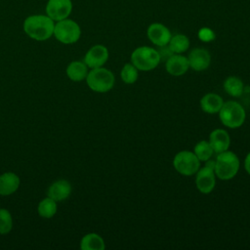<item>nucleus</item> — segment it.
<instances>
[{
  "instance_id": "obj_17",
  "label": "nucleus",
  "mask_w": 250,
  "mask_h": 250,
  "mask_svg": "<svg viewBox=\"0 0 250 250\" xmlns=\"http://www.w3.org/2000/svg\"><path fill=\"white\" fill-rule=\"evenodd\" d=\"M224 104V101L221 96L215 93L205 94L200 100L201 109L209 114L218 113Z\"/></svg>"
},
{
  "instance_id": "obj_26",
  "label": "nucleus",
  "mask_w": 250,
  "mask_h": 250,
  "mask_svg": "<svg viewBox=\"0 0 250 250\" xmlns=\"http://www.w3.org/2000/svg\"><path fill=\"white\" fill-rule=\"evenodd\" d=\"M198 37H199L200 40H202L204 42H210V41L215 39V33L210 28L203 27L199 30Z\"/></svg>"
},
{
  "instance_id": "obj_2",
  "label": "nucleus",
  "mask_w": 250,
  "mask_h": 250,
  "mask_svg": "<svg viewBox=\"0 0 250 250\" xmlns=\"http://www.w3.org/2000/svg\"><path fill=\"white\" fill-rule=\"evenodd\" d=\"M239 165L238 156L229 149L225 150L218 153V156L216 157L214 167L215 174L221 180H230L237 174Z\"/></svg>"
},
{
  "instance_id": "obj_9",
  "label": "nucleus",
  "mask_w": 250,
  "mask_h": 250,
  "mask_svg": "<svg viewBox=\"0 0 250 250\" xmlns=\"http://www.w3.org/2000/svg\"><path fill=\"white\" fill-rule=\"evenodd\" d=\"M46 15L55 22L67 19L72 12L71 0H48L46 4Z\"/></svg>"
},
{
  "instance_id": "obj_10",
  "label": "nucleus",
  "mask_w": 250,
  "mask_h": 250,
  "mask_svg": "<svg viewBox=\"0 0 250 250\" xmlns=\"http://www.w3.org/2000/svg\"><path fill=\"white\" fill-rule=\"evenodd\" d=\"M108 60V50L105 46L98 44L91 47L85 54L83 62L89 68L102 67Z\"/></svg>"
},
{
  "instance_id": "obj_20",
  "label": "nucleus",
  "mask_w": 250,
  "mask_h": 250,
  "mask_svg": "<svg viewBox=\"0 0 250 250\" xmlns=\"http://www.w3.org/2000/svg\"><path fill=\"white\" fill-rule=\"evenodd\" d=\"M167 46L173 54H182L188 49L189 40L184 34H176L174 36H171V39Z\"/></svg>"
},
{
  "instance_id": "obj_22",
  "label": "nucleus",
  "mask_w": 250,
  "mask_h": 250,
  "mask_svg": "<svg viewBox=\"0 0 250 250\" xmlns=\"http://www.w3.org/2000/svg\"><path fill=\"white\" fill-rule=\"evenodd\" d=\"M57 201H55L54 199H52L51 197H46L44 199H42L37 207V211L38 214L45 219H50L53 216H55V214L57 213Z\"/></svg>"
},
{
  "instance_id": "obj_4",
  "label": "nucleus",
  "mask_w": 250,
  "mask_h": 250,
  "mask_svg": "<svg viewBox=\"0 0 250 250\" xmlns=\"http://www.w3.org/2000/svg\"><path fill=\"white\" fill-rule=\"evenodd\" d=\"M219 113V117L223 125L230 129L240 127L246 117V112L243 106L234 101L224 102Z\"/></svg>"
},
{
  "instance_id": "obj_11",
  "label": "nucleus",
  "mask_w": 250,
  "mask_h": 250,
  "mask_svg": "<svg viewBox=\"0 0 250 250\" xmlns=\"http://www.w3.org/2000/svg\"><path fill=\"white\" fill-rule=\"evenodd\" d=\"M147 37L154 45L158 47H163L168 45L170 39H171V32L162 23L154 22L151 23L147 28Z\"/></svg>"
},
{
  "instance_id": "obj_5",
  "label": "nucleus",
  "mask_w": 250,
  "mask_h": 250,
  "mask_svg": "<svg viewBox=\"0 0 250 250\" xmlns=\"http://www.w3.org/2000/svg\"><path fill=\"white\" fill-rule=\"evenodd\" d=\"M159 52L147 46L135 49L131 55V62L142 71H149L155 68L160 62Z\"/></svg>"
},
{
  "instance_id": "obj_13",
  "label": "nucleus",
  "mask_w": 250,
  "mask_h": 250,
  "mask_svg": "<svg viewBox=\"0 0 250 250\" xmlns=\"http://www.w3.org/2000/svg\"><path fill=\"white\" fill-rule=\"evenodd\" d=\"M165 68L169 74L173 76H181L189 68L188 60L187 57L180 54H173L166 60Z\"/></svg>"
},
{
  "instance_id": "obj_23",
  "label": "nucleus",
  "mask_w": 250,
  "mask_h": 250,
  "mask_svg": "<svg viewBox=\"0 0 250 250\" xmlns=\"http://www.w3.org/2000/svg\"><path fill=\"white\" fill-rule=\"evenodd\" d=\"M193 152L200 161H207L212 157L214 150L209 142L203 140L195 145Z\"/></svg>"
},
{
  "instance_id": "obj_18",
  "label": "nucleus",
  "mask_w": 250,
  "mask_h": 250,
  "mask_svg": "<svg viewBox=\"0 0 250 250\" xmlns=\"http://www.w3.org/2000/svg\"><path fill=\"white\" fill-rule=\"evenodd\" d=\"M66 75L67 77L74 82H80L86 79L88 74V66L84 62L73 61L66 67Z\"/></svg>"
},
{
  "instance_id": "obj_19",
  "label": "nucleus",
  "mask_w": 250,
  "mask_h": 250,
  "mask_svg": "<svg viewBox=\"0 0 250 250\" xmlns=\"http://www.w3.org/2000/svg\"><path fill=\"white\" fill-rule=\"evenodd\" d=\"M80 248L82 250H104L105 244L101 235L95 232H90L82 237Z\"/></svg>"
},
{
  "instance_id": "obj_12",
  "label": "nucleus",
  "mask_w": 250,
  "mask_h": 250,
  "mask_svg": "<svg viewBox=\"0 0 250 250\" xmlns=\"http://www.w3.org/2000/svg\"><path fill=\"white\" fill-rule=\"evenodd\" d=\"M189 67L195 71L206 69L211 62L210 53L203 48H194L188 56Z\"/></svg>"
},
{
  "instance_id": "obj_7",
  "label": "nucleus",
  "mask_w": 250,
  "mask_h": 250,
  "mask_svg": "<svg viewBox=\"0 0 250 250\" xmlns=\"http://www.w3.org/2000/svg\"><path fill=\"white\" fill-rule=\"evenodd\" d=\"M175 170L184 176H192L200 168V160L189 150H182L178 152L173 159Z\"/></svg>"
},
{
  "instance_id": "obj_8",
  "label": "nucleus",
  "mask_w": 250,
  "mask_h": 250,
  "mask_svg": "<svg viewBox=\"0 0 250 250\" xmlns=\"http://www.w3.org/2000/svg\"><path fill=\"white\" fill-rule=\"evenodd\" d=\"M215 160H207L206 164L195 173V185L197 189L204 194L210 193L216 185Z\"/></svg>"
},
{
  "instance_id": "obj_3",
  "label": "nucleus",
  "mask_w": 250,
  "mask_h": 250,
  "mask_svg": "<svg viewBox=\"0 0 250 250\" xmlns=\"http://www.w3.org/2000/svg\"><path fill=\"white\" fill-rule=\"evenodd\" d=\"M88 87L97 93H106L110 91L115 82L113 73L104 67L92 68L86 77Z\"/></svg>"
},
{
  "instance_id": "obj_27",
  "label": "nucleus",
  "mask_w": 250,
  "mask_h": 250,
  "mask_svg": "<svg viewBox=\"0 0 250 250\" xmlns=\"http://www.w3.org/2000/svg\"><path fill=\"white\" fill-rule=\"evenodd\" d=\"M244 168H245L246 172L250 175V152H248V154L246 155V157L244 159Z\"/></svg>"
},
{
  "instance_id": "obj_1",
  "label": "nucleus",
  "mask_w": 250,
  "mask_h": 250,
  "mask_svg": "<svg viewBox=\"0 0 250 250\" xmlns=\"http://www.w3.org/2000/svg\"><path fill=\"white\" fill-rule=\"evenodd\" d=\"M23 31L36 41H45L53 36L55 21L47 15H31L23 21Z\"/></svg>"
},
{
  "instance_id": "obj_24",
  "label": "nucleus",
  "mask_w": 250,
  "mask_h": 250,
  "mask_svg": "<svg viewBox=\"0 0 250 250\" xmlns=\"http://www.w3.org/2000/svg\"><path fill=\"white\" fill-rule=\"evenodd\" d=\"M121 79L126 84H133L137 81L139 76V69L131 62L125 63L120 72Z\"/></svg>"
},
{
  "instance_id": "obj_15",
  "label": "nucleus",
  "mask_w": 250,
  "mask_h": 250,
  "mask_svg": "<svg viewBox=\"0 0 250 250\" xmlns=\"http://www.w3.org/2000/svg\"><path fill=\"white\" fill-rule=\"evenodd\" d=\"M21 180L13 172H5L0 175V195L7 196L16 192L20 187Z\"/></svg>"
},
{
  "instance_id": "obj_25",
  "label": "nucleus",
  "mask_w": 250,
  "mask_h": 250,
  "mask_svg": "<svg viewBox=\"0 0 250 250\" xmlns=\"http://www.w3.org/2000/svg\"><path fill=\"white\" fill-rule=\"evenodd\" d=\"M13 228V219L11 213L5 209L0 208V234H7Z\"/></svg>"
},
{
  "instance_id": "obj_21",
  "label": "nucleus",
  "mask_w": 250,
  "mask_h": 250,
  "mask_svg": "<svg viewBox=\"0 0 250 250\" xmlns=\"http://www.w3.org/2000/svg\"><path fill=\"white\" fill-rule=\"evenodd\" d=\"M225 91L232 97H239L243 93V82L237 76H229L224 81Z\"/></svg>"
},
{
  "instance_id": "obj_16",
  "label": "nucleus",
  "mask_w": 250,
  "mask_h": 250,
  "mask_svg": "<svg viewBox=\"0 0 250 250\" xmlns=\"http://www.w3.org/2000/svg\"><path fill=\"white\" fill-rule=\"evenodd\" d=\"M71 193V186L66 180H59L53 183L48 189V196L55 201H62Z\"/></svg>"
},
{
  "instance_id": "obj_14",
  "label": "nucleus",
  "mask_w": 250,
  "mask_h": 250,
  "mask_svg": "<svg viewBox=\"0 0 250 250\" xmlns=\"http://www.w3.org/2000/svg\"><path fill=\"white\" fill-rule=\"evenodd\" d=\"M209 144L216 153L228 150L230 145L229 135L224 129H215L209 136Z\"/></svg>"
},
{
  "instance_id": "obj_6",
  "label": "nucleus",
  "mask_w": 250,
  "mask_h": 250,
  "mask_svg": "<svg viewBox=\"0 0 250 250\" xmlns=\"http://www.w3.org/2000/svg\"><path fill=\"white\" fill-rule=\"evenodd\" d=\"M53 36L62 44H74L81 36V28L76 21L67 18L55 22Z\"/></svg>"
}]
</instances>
